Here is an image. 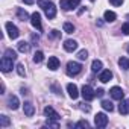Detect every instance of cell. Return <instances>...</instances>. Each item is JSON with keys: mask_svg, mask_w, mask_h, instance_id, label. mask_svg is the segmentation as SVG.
Masks as SVG:
<instances>
[{"mask_svg": "<svg viewBox=\"0 0 129 129\" xmlns=\"http://www.w3.org/2000/svg\"><path fill=\"white\" fill-rule=\"evenodd\" d=\"M81 70H82V66H81L79 62H76V61H70L67 64V69H66V72H67L69 76H78L81 73Z\"/></svg>", "mask_w": 129, "mask_h": 129, "instance_id": "6da1fadb", "label": "cell"}, {"mask_svg": "<svg viewBox=\"0 0 129 129\" xmlns=\"http://www.w3.org/2000/svg\"><path fill=\"white\" fill-rule=\"evenodd\" d=\"M0 69H2V72H3V73L11 72V70L14 69V61H12V59H9V58H6V56H3V58H2V61H0Z\"/></svg>", "mask_w": 129, "mask_h": 129, "instance_id": "7a4b0ae2", "label": "cell"}, {"mask_svg": "<svg viewBox=\"0 0 129 129\" xmlns=\"http://www.w3.org/2000/svg\"><path fill=\"white\" fill-rule=\"evenodd\" d=\"M5 27H6V30H8V35H9V38H11V40H17V38H18V35H20V30H18V27H17L15 24H12L11 21H8V23L5 24Z\"/></svg>", "mask_w": 129, "mask_h": 129, "instance_id": "3957f363", "label": "cell"}, {"mask_svg": "<svg viewBox=\"0 0 129 129\" xmlns=\"http://www.w3.org/2000/svg\"><path fill=\"white\" fill-rule=\"evenodd\" d=\"M82 97H84V100H87V102H90V100H93L94 97H96V91L90 87V85H84L82 87Z\"/></svg>", "mask_w": 129, "mask_h": 129, "instance_id": "277c9868", "label": "cell"}, {"mask_svg": "<svg viewBox=\"0 0 129 129\" xmlns=\"http://www.w3.org/2000/svg\"><path fill=\"white\" fill-rule=\"evenodd\" d=\"M94 124H96L97 127H105V126L108 124V117H106V114L97 112L96 117H94Z\"/></svg>", "mask_w": 129, "mask_h": 129, "instance_id": "5b68a950", "label": "cell"}, {"mask_svg": "<svg viewBox=\"0 0 129 129\" xmlns=\"http://www.w3.org/2000/svg\"><path fill=\"white\" fill-rule=\"evenodd\" d=\"M30 23H32V26H34L37 30H41V29H43V24H41V15H40V12H34V14L30 15Z\"/></svg>", "mask_w": 129, "mask_h": 129, "instance_id": "8992f818", "label": "cell"}, {"mask_svg": "<svg viewBox=\"0 0 129 129\" xmlns=\"http://www.w3.org/2000/svg\"><path fill=\"white\" fill-rule=\"evenodd\" d=\"M109 94H111V97H112L114 100H121V99L124 97V91H123L120 87H112V88L109 90Z\"/></svg>", "mask_w": 129, "mask_h": 129, "instance_id": "52a82bcc", "label": "cell"}, {"mask_svg": "<svg viewBox=\"0 0 129 129\" xmlns=\"http://www.w3.org/2000/svg\"><path fill=\"white\" fill-rule=\"evenodd\" d=\"M59 59L56 58V56H50L49 58V61H47V69L49 70H52V72H55V70H58L59 69Z\"/></svg>", "mask_w": 129, "mask_h": 129, "instance_id": "ba28073f", "label": "cell"}, {"mask_svg": "<svg viewBox=\"0 0 129 129\" xmlns=\"http://www.w3.org/2000/svg\"><path fill=\"white\" fill-rule=\"evenodd\" d=\"M78 49V41L75 40H66L64 41V50L66 52H75Z\"/></svg>", "mask_w": 129, "mask_h": 129, "instance_id": "9c48e42d", "label": "cell"}, {"mask_svg": "<svg viewBox=\"0 0 129 129\" xmlns=\"http://www.w3.org/2000/svg\"><path fill=\"white\" fill-rule=\"evenodd\" d=\"M111 79H112V72H111V70H102V72H100V75H99V81H100V82L106 84V82H109Z\"/></svg>", "mask_w": 129, "mask_h": 129, "instance_id": "30bf717a", "label": "cell"}, {"mask_svg": "<svg viewBox=\"0 0 129 129\" xmlns=\"http://www.w3.org/2000/svg\"><path fill=\"white\" fill-rule=\"evenodd\" d=\"M44 114L49 117V120H59V114H58L52 106H46V108H44Z\"/></svg>", "mask_w": 129, "mask_h": 129, "instance_id": "8fae6325", "label": "cell"}, {"mask_svg": "<svg viewBox=\"0 0 129 129\" xmlns=\"http://www.w3.org/2000/svg\"><path fill=\"white\" fill-rule=\"evenodd\" d=\"M8 106H9L11 109H14V111L18 109V106H20V100H18V97L11 94V96L8 97Z\"/></svg>", "mask_w": 129, "mask_h": 129, "instance_id": "7c38bea8", "label": "cell"}, {"mask_svg": "<svg viewBox=\"0 0 129 129\" xmlns=\"http://www.w3.org/2000/svg\"><path fill=\"white\" fill-rule=\"evenodd\" d=\"M44 12H46V17H47L49 20H52V18L56 17V6H55L53 3H50V5L44 9Z\"/></svg>", "mask_w": 129, "mask_h": 129, "instance_id": "4fadbf2b", "label": "cell"}, {"mask_svg": "<svg viewBox=\"0 0 129 129\" xmlns=\"http://www.w3.org/2000/svg\"><path fill=\"white\" fill-rule=\"evenodd\" d=\"M67 91H69V96L72 99H78L79 97V90H78V87L75 84H69L67 85Z\"/></svg>", "mask_w": 129, "mask_h": 129, "instance_id": "5bb4252c", "label": "cell"}, {"mask_svg": "<svg viewBox=\"0 0 129 129\" xmlns=\"http://www.w3.org/2000/svg\"><path fill=\"white\" fill-rule=\"evenodd\" d=\"M118 111L123 115H127L129 114V99H121V103L118 106Z\"/></svg>", "mask_w": 129, "mask_h": 129, "instance_id": "9a60e30c", "label": "cell"}, {"mask_svg": "<svg viewBox=\"0 0 129 129\" xmlns=\"http://www.w3.org/2000/svg\"><path fill=\"white\" fill-rule=\"evenodd\" d=\"M15 14H17V18L21 20V21H27L29 20V14H27V11L24 8H17Z\"/></svg>", "mask_w": 129, "mask_h": 129, "instance_id": "2e32d148", "label": "cell"}, {"mask_svg": "<svg viewBox=\"0 0 129 129\" xmlns=\"http://www.w3.org/2000/svg\"><path fill=\"white\" fill-rule=\"evenodd\" d=\"M23 111H24V114H26L27 117H32V115L35 114V106H34L30 102H24V105H23Z\"/></svg>", "mask_w": 129, "mask_h": 129, "instance_id": "e0dca14e", "label": "cell"}, {"mask_svg": "<svg viewBox=\"0 0 129 129\" xmlns=\"http://www.w3.org/2000/svg\"><path fill=\"white\" fill-rule=\"evenodd\" d=\"M102 69H103L102 61H100V59H94L93 64H91V70H93V73H100Z\"/></svg>", "mask_w": 129, "mask_h": 129, "instance_id": "ac0fdd59", "label": "cell"}, {"mask_svg": "<svg viewBox=\"0 0 129 129\" xmlns=\"http://www.w3.org/2000/svg\"><path fill=\"white\" fill-rule=\"evenodd\" d=\"M103 18H105V21H106V23H112V21H115L117 15H115V12H114V11H105Z\"/></svg>", "mask_w": 129, "mask_h": 129, "instance_id": "d6986e66", "label": "cell"}, {"mask_svg": "<svg viewBox=\"0 0 129 129\" xmlns=\"http://www.w3.org/2000/svg\"><path fill=\"white\" fill-rule=\"evenodd\" d=\"M18 50H20L21 53H27V52L30 50V44L26 43V41H20V43H18Z\"/></svg>", "mask_w": 129, "mask_h": 129, "instance_id": "ffe728a7", "label": "cell"}, {"mask_svg": "<svg viewBox=\"0 0 129 129\" xmlns=\"http://www.w3.org/2000/svg\"><path fill=\"white\" fill-rule=\"evenodd\" d=\"M9 124H11V120L8 115H5V114L0 115V127H8Z\"/></svg>", "mask_w": 129, "mask_h": 129, "instance_id": "44dd1931", "label": "cell"}, {"mask_svg": "<svg viewBox=\"0 0 129 129\" xmlns=\"http://www.w3.org/2000/svg\"><path fill=\"white\" fill-rule=\"evenodd\" d=\"M118 66H120V69H123V70H129V59L127 58H120L118 59Z\"/></svg>", "mask_w": 129, "mask_h": 129, "instance_id": "7402d4cb", "label": "cell"}, {"mask_svg": "<svg viewBox=\"0 0 129 129\" xmlns=\"http://www.w3.org/2000/svg\"><path fill=\"white\" fill-rule=\"evenodd\" d=\"M62 27H64V32H66V34H73V32L76 30L75 24H73V23H69V21H67V23H64Z\"/></svg>", "mask_w": 129, "mask_h": 129, "instance_id": "603a6c76", "label": "cell"}, {"mask_svg": "<svg viewBox=\"0 0 129 129\" xmlns=\"http://www.w3.org/2000/svg\"><path fill=\"white\" fill-rule=\"evenodd\" d=\"M3 56H6V58H9V59L15 61V59H17V52H15V50H12V49H6Z\"/></svg>", "mask_w": 129, "mask_h": 129, "instance_id": "cb8c5ba5", "label": "cell"}, {"mask_svg": "<svg viewBox=\"0 0 129 129\" xmlns=\"http://www.w3.org/2000/svg\"><path fill=\"white\" fill-rule=\"evenodd\" d=\"M43 59H44V53H43L41 50H38V52H35V55H34V62H37V64H40V62H43Z\"/></svg>", "mask_w": 129, "mask_h": 129, "instance_id": "d4e9b609", "label": "cell"}, {"mask_svg": "<svg viewBox=\"0 0 129 129\" xmlns=\"http://www.w3.org/2000/svg\"><path fill=\"white\" fill-rule=\"evenodd\" d=\"M102 108L105 109V111H112L114 109V105H112V102H109V100H102Z\"/></svg>", "mask_w": 129, "mask_h": 129, "instance_id": "484cf974", "label": "cell"}, {"mask_svg": "<svg viewBox=\"0 0 129 129\" xmlns=\"http://www.w3.org/2000/svg\"><path fill=\"white\" fill-rule=\"evenodd\" d=\"M78 58H79L81 61H85V59L88 58V52H87L85 49H82V50H79V52H78Z\"/></svg>", "mask_w": 129, "mask_h": 129, "instance_id": "4316f807", "label": "cell"}, {"mask_svg": "<svg viewBox=\"0 0 129 129\" xmlns=\"http://www.w3.org/2000/svg\"><path fill=\"white\" fill-rule=\"evenodd\" d=\"M81 5V0H69V8L70 9H76Z\"/></svg>", "mask_w": 129, "mask_h": 129, "instance_id": "83f0119b", "label": "cell"}, {"mask_svg": "<svg viewBox=\"0 0 129 129\" xmlns=\"http://www.w3.org/2000/svg\"><path fill=\"white\" fill-rule=\"evenodd\" d=\"M37 2H38V5H40V8H43V9H46L52 2H50V0H37Z\"/></svg>", "mask_w": 129, "mask_h": 129, "instance_id": "f1b7e54d", "label": "cell"}, {"mask_svg": "<svg viewBox=\"0 0 129 129\" xmlns=\"http://www.w3.org/2000/svg\"><path fill=\"white\" fill-rule=\"evenodd\" d=\"M75 126H76V127H90V123H88L87 120H81V121H78Z\"/></svg>", "mask_w": 129, "mask_h": 129, "instance_id": "f546056e", "label": "cell"}, {"mask_svg": "<svg viewBox=\"0 0 129 129\" xmlns=\"http://www.w3.org/2000/svg\"><path fill=\"white\" fill-rule=\"evenodd\" d=\"M17 73H18L20 76H24V75H26V70H24V66H23V64H18V66H17Z\"/></svg>", "mask_w": 129, "mask_h": 129, "instance_id": "4dcf8cb0", "label": "cell"}, {"mask_svg": "<svg viewBox=\"0 0 129 129\" xmlns=\"http://www.w3.org/2000/svg\"><path fill=\"white\" fill-rule=\"evenodd\" d=\"M61 8L64 11H70V8H69V0H61Z\"/></svg>", "mask_w": 129, "mask_h": 129, "instance_id": "1f68e13d", "label": "cell"}, {"mask_svg": "<svg viewBox=\"0 0 129 129\" xmlns=\"http://www.w3.org/2000/svg\"><path fill=\"white\" fill-rule=\"evenodd\" d=\"M46 126H50V127H59V123H58L56 120H49V121L46 123Z\"/></svg>", "mask_w": 129, "mask_h": 129, "instance_id": "d6a6232c", "label": "cell"}, {"mask_svg": "<svg viewBox=\"0 0 129 129\" xmlns=\"http://www.w3.org/2000/svg\"><path fill=\"white\" fill-rule=\"evenodd\" d=\"M123 2H124V0H109V3H111L112 6H121Z\"/></svg>", "mask_w": 129, "mask_h": 129, "instance_id": "836d02e7", "label": "cell"}, {"mask_svg": "<svg viewBox=\"0 0 129 129\" xmlns=\"http://www.w3.org/2000/svg\"><path fill=\"white\" fill-rule=\"evenodd\" d=\"M121 32H123L124 35H129V23H124V24L121 26Z\"/></svg>", "mask_w": 129, "mask_h": 129, "instance_id": "e575fe53", "label": "cell"}, {"mask_svg": "<svg viewBox=\"0 0 129 129\" xmlns=\"http://www.w3.org/2000/svg\"><path fill=\"white\" fill-rule=\"evenodd\" d=\"M50 35H52V38H59V37H61V32H59V30H56V29H53Z\"/></svg>", "mask_w": 129, "mask_h": 129, "instance_id": "d590c367", "label": "cell"}, {"mask_svg": "<svg viewBox=\"0 0 129 129\" xmlns=\"http://www.w3.org/2000/svg\"><path fill=\"white\" fill-rule=\"evenodd\" d=\"M103 94H105V91H103L102 88H99V90H96V96H97V97H102Z\"/></svg>", "mask_w": 129, "mask_h": 129, "instance_id": "8d00e7d4", "label": "cell"}, {"mask_svg": "<svg viewBox=\"0 0 129 129\" xmlns=\"http://www.w3.org/2000/svg\"><path fill=\"white\" fill-rule=\"evenodd\" d=\"M81 105H82V106H81V109H84L85 112H88V111H90V106H88V105H87V106H85V103H81Z\"/></svg>", "mask_w": 129, "mask_h": 129, "instance_id": "74e56055", "label": "cell"}, {"mask_svg": "<svg viewBox=\"0 0 129 129\" xmlns=\"http://www.w3.org/2000/svg\"><path fill=\"white\" fill-rule=\"evenodd\" d=\"M23 2H24L26 5H34V2H35V0H23Z\"/></svg>", "mask_w": 129, "mask_h": 129, "instance_id": "f35d334b", "label": "cell"}, {"mask_svg": "<svg viewBox=\"0 0 129 129\" xmlns=\"http://www.w3.org/2000/svg\"><path fill=\"white\" fill-rule=\"evenodd\" d=\"M127 53H129V44H127Z\"/></svg>", "mask_w": 129, "mask_h": 129, "instance_id": "ab89813d", "label": "cell"}, {"mask_svg": "<svg viewBox=\"0 0 129 129\" xmlns=\"http://www.w3.org/2000/svg\"><path fill=\"white\" fill-rule=\"evenodd\" d=\"M90 2H94V0H90Z\"/></svg>", "mask_w": 129, "mask_h": 129, "instance_id": "60d3db41", "label": "cell"}]
</instances>
